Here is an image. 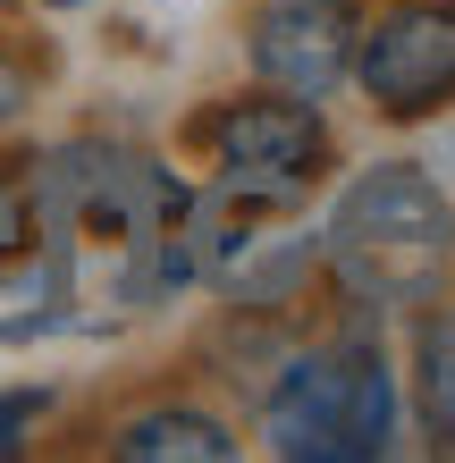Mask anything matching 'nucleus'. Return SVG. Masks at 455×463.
I'll return each mask as SVG.
<instances>
[{"label": "nucleus", "mask_w": 455, "mask_h": 463, "mask_svg": "<svg viewBox=\"0 0 455 463\" xmlns=\"http://www.w3.org/2000/svg\"><path fill=\"white\" fill-rule=\"evenodd\" d=\"M25 93H34V85H25V68L9 60V51H0V127H9V118L25 110Z\"/></svg>", "instance_id": "nucleus-10"}, {"label": "nucleus", "mask_w": 455, "mask_h": 463, "mask_svg": "<svg viewBox=\"0 0 455 463\" xmlns=\"http://www.w3.org/2000/svg\"><path fill=\"white\" fill-rule=\"evenodd\" d=\"M413 379H422V413H431L439 447H455V312H431L413 329Z\"/></svg>", "instance_id": "nucleus-7"}, {"label": "nucleus", "mask_w": 455, "mask_h": 463, "mask_svg": "<svg viewBox=\"0 0 455 463\" xmlns=\"http://www.w3.org/2000/svg\"><path fill=\"white\" fill-rule=\"evenodd\" d=\"M203 152L220 160V185L245 203H296L304 185L320 177V160H329V127L304 93H245V101H220L203 127Z\"/></svg>", "instance_id": "nucleus-3"}, {"label": "nucleus", "mask_w": 455, "mask_h": 463, "mask_svg": "<svg viewBox=\"0 0 455 463\" xmlns=\"http://www.w3.org/2000/svg\"><path fill=\"white\" fill-rule=\"evenodd\" d=\"M43 404H51L43 388H0V455H17V447H25V430L43 421Z\"/></svg>", "instance_id": "nucleus-8"}, {"label": "nucleus", "mask_w": 455, "mask_h": 463, "mask_svg": "<svg viewBox=\"0 0 455 463\" xmlns=\"http://www.w3.org/2000/svg\"><path fill=\"white\" fill-rule=\"evenodd\" d=\"M110 455H127V463H228L236 430L220 413H194V404H152V413L118 421Z\"/></svg>", "instance_id": "nucleus-6"}, {"label": "nucleus", "mask_w": 455, "mask_h": 463, "mask_svg": "<svg viewBox=\"0 0 455 463\" xmlns=\"http://www.w3.org/2000/svg\"><path fill=\"white\" fill-rule=\"evenodd\" d=\"M363 101L380 118H431L455 101V0H396V9L363 17L355 68Z\"/></svg>", "instance_id": "nucleus-4"}, {"label": "nucleus", "mask_w": 455, "mask_h": 463, "mask_svg": "<svg viewBox=\"0 0 455 463\" xmlns=\"http://www.w3.org/2000/svg\"><path fill=\"white\" fill-rule=\"evenodd\" d=\"M355 34H363V0H261L245 25V51L279 93L320 101L355 68Z\"/></svg>", "instance_id": "nucleus-5"}, {"label": "nucleus", "mask_w": 455, "mask_h": 463, "mask_svg": "<svg viewBox=\"0 0 455 463\" xmlns=\"http://www.w3.org/2000/svg\"><path fill=\"white\" fill-rule=\"evenodd\" d=\"M43 9H85V0H43Z\"/></svg>", "instance_id": "nucleus-11"}, {"label": "nucleus", "mask_w": 455, "mask_h": 463, "mask_svg": "<svg viewBox=\"0 0 455 463\" xmlns=\"http://www.w3.org/2000/svg\"><path fill=\"white\" fill-rule=\"evenodd\" d=\"M261 439L287 463H380L396 447V371L371 337L296 354L261 396Z\"/></svg>", "instance_id": "nucleus-2"}, {"label": "nucleus", "mask_w": 455, "mask_h": 463, "mask_svg": "<svg viewBox=\"0 0 455 463\" xmlns=\"http://www.w3.org/2000/svg\"><path fill=\"white\" fill-rule=\"evenodd\" d=\"M25 236H34V220H25V194L9 185V169H0V261L25 253Z\"/></svg>", "instance_id": "nucleus-9"}, {"label": "nucleus", "mask_w": 455, "mask_h": 463, "mask_svg": "<svg viewBox=\"0 0 455 463\" xmlns=\"http://www.w3.org/2000/svg\"><path fill=\"white\" fill-rule=\"evenodd\" d=\"M455 211L413 160H380L329 211V269L355 304H431L447 279Z\"/></svg>", "instance_id": "nucleus-1"}]
</instances>
